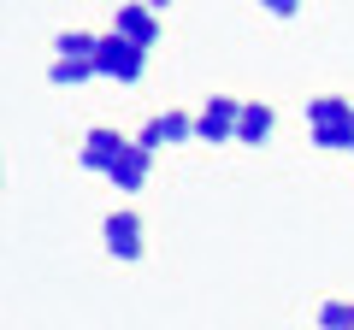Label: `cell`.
I'll return each instance as SVG.
<instances>
[{"label": "cell", "mask_w": 354, "mask_h": 330, "mask_svg": "<svg viewBox=\"0 0 354 330\" xmlns=\"http://www.w3.org/2000/svg\"><path fill=\"white\" fill-rule=\"evenodd\" d=\"M307 130H313L319 148L348 153L354 148V101L348 95H313L307 101Z\"/></svg>", "instance_id": "1"}, {"label": "cell", "mask_w": 354, "mask_h": 330, "mask_svg": "<svg viewBox=\"0 0 354 330\" xmlns=\"http://www.w3.org/2000/svg\"><path fill=\"white\" fill-rule=\"evenodd\" d=\"M95 71L113 77V83H142V71H148V53H142L136 41H124V36H101Z\"/></svg>", "instance_id": "2"}, {"label": "cell", "mask_w": 354, "mask_h": 330, "mask_svg": "<svg viewBox=\"0 0 354 330\" xmlns=\"http://www.w3.org/2000/svg\"><path fill=\"white\" fill-rule=\"evenodd\" d=\"M148 230H142V218L130 213V206H118V213H106V224H101V242H106V254L113 260H142V248H148Z\"/></svg>", "instance_id": "3"}, {"label": "cell", "mask_w": 354, "mask_h": 330, "mask_svg": "<svg viewBox=\"0 0 354 330\" xmlns=\"http://www.w3.org/2000/svg\"><path fill=\"white\" fill-rule=\"evenodd\" d=\"M236 124H242V101L213 95V101L201 106V118H195V136L213 142V148H225V142H236Z\"/></svg>", "instance_id": "4"}, {"label": "cell", "mask_w": 354, "mask_h": 330, "mask_svg": "<svg viewBox=\"0 0 354 330\" xmlns=\"http://www.w3.org/2000/svg\"><path fill=\"white\" fill-rule=\"evenodd\" d=\"M130 148V136H118V130H88L83 136V148H77V165L83 171H101V177H113V165H118V153Z\"/></svg>", "instance_id": "5"}, {"label": "cell", "mask_w": 354, "mask_h": 330, "mask_svg": "<svg viewBox=\"0 0 354 330\" xmlns=\"http://www.w3.org/2000/svg\"><path fill=\"white\" fill-rule=\"evenodd\" d=\"M113 36L136 41V48L148 53L153 41H160V12H153L148 0H142V6H118V12H113Z\"/></svg>", "instance_id": "6"}, {"label": "cell", "mask_w": 354, "mask_h": 330, "mask_svg": "<svg viewBox=\"0 0 354 330\" xmlns=\"http://www.w3.org/2000/svg\"><path fill=\"white\" fill-rule=\"evenodd\" d=\"M148 171H153V148H148V142H130V148L118 153V165H113V189L118 195H136L142 183H148Z\"/></svg>", "instance_id": "7"}, {"label": "cell", "mask_w": 354, "mask_h": 330, "mask_svg": "<svg viewBox=\"0 0 354 330\" xmlns=\"http://www.w3.org/2000/svg\"><path fill=\"white\" fill-rule=\"evenodd\" d=\"M189 136H195V118H189V113H160V118H153V124L142 130L136 142H148V148L160 153V148H183Z\"/></svg>", "instance_id": "8"}, {"label": "cell", "mask_w": 354, "mask_h": 330, "mask_svg": "<svg viewBox=\"0 0 354 330\" xmlns=\"http://www.w3.org/2000/svg\"><path fill=\"white\" fill-rule=\"evenodd\" d=\"M272 130H278V113H272V101H242V124H236V142H242V148H260Z\"/></svg>", "instance_id": "9"}, {"label": "cell", "mask_w": 354, "mask_h": 330, "mask_svg": "<svg viewBox=\"0 0 354 330\" xmlns=\"http://www.w3.org/2000/svg\"><path fill=\"white\" fill-rule=\"evenodd\" d=\"M53 53H59V59H95V53H101V36H88V30H65V36H53Z\"/></svg>", "instance_id": "10"}, {"label": "cell", "mask_w": 354, "mask_h": 330, "mask_svg": "<svg viewBox=\"0 0 354 330\" xmlns=\"http://www.w3.org/2000/svg\"><path fill=\"white\" fill-rule=\"evenodd\" d=\"M48 77L59 83V89H77V83H88V77H101V71H95V59H53Z\"/></svg>", "instance_id": "11"}, {"label": "cell", "mask_w": 354, "mask_h": 330, "mask_svg": "<svg viewBox=\"0 0 354 330\" xmlns=\"http://www.w3.org/2000/svg\"><path fill=\"white\" fill-rule=\"evenodd\" d=\"M319 330H354V301H319Z\"/></svg>", "instance_id": "12"}, {"label": "cell", "mask_w": 354, "mask_h": 330, "mask_svg": "<svg viewBox=\"0 0 354 330\" xmlns=\"http://www.w3.org/2000/svg\"><path fill=\"white\" fill-rule=\"evenodd\" d=\"M260 6H266L272 18H295V12H301V0H260Z\"/></svg>", "instance_id": "13"}, {"label": "cell", "mask_w": 354, "mask_h": 330, "mask_svg": "<svg viewBox=\"0 0 354 330\" xmlns=\"http://www.w3.org/2000/svg\"><path fill=\"white\" fill-rule=\"evenodd\" d=\"M148 6H153V12H160V6H171V0H148Z\"/></svg>", "instance_id": "14"}, {"label": "cell", "mask_w": 354, "mask_h": 330, "mask_svg": "<svg viewBox=\"0 0 354 330\" xmlns=\"http://www.w3.org/2000/svg\"><path fill=\"white\" fill-rule=\"evenodd\" d=\"M348 153H354V148H348Z\"/></svg>", "instance_id": "15"}]
</instances>
